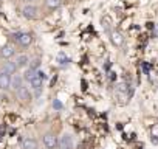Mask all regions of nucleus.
I'll return each instance as SVG.
<instances>
[{
  "instance_id": "nucleus-1",
  "label": "nucleus",
  "mask_w": 158,
  "mask_h": 149,
  "mask_svg": "<svg viewBox=\"0 0 158 149\" xmlns=\"http://www.w3.org/2000/svg\"><path fill=\"white\" fill-rule=\"evenodd\" d=\"M22 13H23V17H26L28 20H34V19H37V8L33 6V5L23 6Z\"/></svg>"
},
{
  "instance_id": "nucleus-2",
  "label": "nucleus",
  "mask_w": 158,
  "mask_h": 149,
  "mask_svg": "<svg viewBox=\"0 0 158 149\" xmlns=\"http://www.w3.org/2000/svg\"><path fill=\"white\" fill-rule=\"evenodd\" d=\"M17 42L20 45H23V47H28L33 42V36L30 33H19L17 34Z\"/></svg>"
},
{
  "instance_id": "nucleus-3",
  "label": "nucleus",
  "mask_w": 158,
  "mask_h": 149,
  "mask_svg": "<svg viewBox=\"0 0 158 149\" xmlns=\"http://www.w3.org/2000/svg\"><path fill=\"white\" fill-rule=\"evenodd\" d=\"M43 144L48 149H54L56 146H58V138H56L53 134H46L43 137Z\"/></svg>"
},
{
  "instance_id": "nucleus-4",
  "label": "nucleus",
  "mask_w": 158,
  "mask_h": 149,
  "mask_svg": "<svg viewBox=\"0 0 158 149\" xmlns=\"http://www.w3.org/2000/svg\"><path fill=\"white\" fill-rule=\"evenodd\" d=\"M9 82H11V74H8L5 71L0 73V89L2 90L9 89Z\"/></svg>"
},
{
  "instance_id": "nucleus-5",
  "label": "nucleus",
  "mask_w": 158,
  "mask_h": 149,
  "mask_svg": "<svg viewBox=\"0 0 158 149\" xmlns=\"http://www.w3.org/2000/svg\"><path fill=\"white\" fill-rule=\"evenodd\" d=\"M17 96H19V99H22V101H30L31 99V93H30V90H28L26 87H19L17 89Z\"/></svg>"
},
{
  "instance_id": "nucleus-6",
  "label": "nucleus",
  "mask_w": 158,
  "mask_h": 149,
  "mask_svg": "<svg viewBox=\"0 0 158 149\" xmlns=\"http://www.w3.org/2000/svg\"><path fill=\"white\" fill-rule=\"evenodd\" d=\"M59 144V147L61 149H71V144H73V141H71V137L70 135H62L61 137V141L58 143Z\"/></svg>"
},
{
  "instance_id": "nucleus-7",
  "label": "nucleus",
  "mask_w": 158,
  "mask_h": 149,
  "mask_svg": "<svg viewBox=\"0 0 158 149\" xmlns=\"http://www.w3.org/2000/svg\"><path fill=\"white\" fill-rule=\"evenodd\" d=\"M22 149H37V141L34 138H25L22 141Z\"/></svg>"
},
{
  "instance_id": "nucleus-8",
  "label": "nucleus",
  "mask_w": 158,
  "mask_h": 149,
  "mask_svg": "<svg viewBox=\"0 0 158 149\" xmlns=\"http://www.w3.org/2000/svg\"><path fill=\"white\" fill-rule=\"evenodd\" d=\"M2 71H5V73H8V74H14V73L17 71V65H16V62H5Z\"/></svg>"
},
{
  "instance_id": "nucleus-9",
  "label": "nucleus",
  "mask_w": 158,
  "mask_h": 149,
  "mask_svg": "<svg viewBox=\"0 0 158 149\" xmlns=\"http://www.w3.org/2000/svg\"><path fill=\"white\" fill-rule=\"evenodd\" d=\"M0 54H2L3 58L9 59L11 56H14V48H13L11 45H5V47H2V51H0Z\"/></svg>"
},
{
  "instance_id": "nucleus-10",
  "label": "nucleus",
  "mask_w": 158,
  "mask_h": 149,
  "mask_svg": "<svg viewBox=\"0 0 158 149\" xmlns=\"http://www.w3.org/2000/svg\"><path fill=\"white\" fill-rule=\"evenodd\" d=\"M9 87H13L14 90H17L19 87H22V76L14 74V76L11 78V82H9Z\"/></svg>"
},
{
  "instance_id": "nucleus-11",
  "label": "nucleus",
  "mask_w": 158,
  "mask_h": 149,
  "mask_svg": "<svg viewBox=\"0 0 158 149\" xmlns=\"http://www.w3.org/2000/svg\"><path fill=\"white\" fill-rule=\"evenodd\" d=\"M28 62H30V59H28V56H26V54H19V56H17V59H16L17 68H19V67H25Z\"/></svg>"
},
{
  "instance_id": "nucleus-12",
  "label": "nucleus",
  "mask_w": 158,
  "mask_h": 149,
  "mask_svg": "<svg viewBox=\"0 0 158 149\" xmlns=\"http://www.w3.org/2000/svg\"><path fill=\"white\" fill-rule=\"evenodd\" d=\"M42 82H43V79H40V78L36 74V76H34V78L30 81V86H31L34 90H40V87H42Z\"/></svg>"
},
{
  "instance_id": "nucleus-13",
  "label": "nucleus",
  "mask_w": 158,
  "mask_h": 149,
  "mask_svg": "<svg viewBox=\"0 0 158 149\" xmlns=\"http://www.w3.org/2000/svg\"><path fill=\"white\" fill-rule=\"evenodd\" d=\"M45 3L50 9H56V8L61 6V0H45Z\"/></svg>"
},
{
  "instance_id": "nucleus-14",
  "label": "nucleus",
  "mask_w": 158,
  "mask_h": 149,
  "mask_svg": "<svg viewBox=\"0 0 158 149\" xmlns=\"http://www.w3.org/2000/svg\"><path fill=\"white\" fill-rule=\"evenodd\" d=\"M37 74V70H33V68H28L26 71H25V74H23V78L26 79V81H31L34 76Z\"/></svg>"
},
{
  "instance_id": "nucleus-15",
  "label": "nucleus",
  "mask_w": 158,
  "mask_h": 149,
  "mask_svg": "<svg viewBox=\"0 0 158 149\" xmlns=\"http://www.w3.org/2000/svg\"><path fill=\"white\" fill-rule=\"evenodd\" d=\"M68 62H70V59H68V58H65V54H64V53H61V54H59V64L65 65V64H68Z\"/></svg>"
},
{
  "instance_id": "nucleus-16",
  "label": "nucleus",
  "mask_w": 158,
  "mask_h": 149,
  "mask_svg": "<svg viewBox=\"0 0 158 149\" xmlns=\"http://www.w3.org/2000/svg\"><path fill=\"white\" fill-rule=\"evenodd\" d=\"M39 65H40V61H39V59H33V61H31V67H30V68L37 70V68H39Z\"/></svg>"
},
{
  "instance_id": "nucleus-17",
  "label": "nucleus",
  "mask_w": 158,
  "mask_h": 149,
  "mask_svg": "<svg viewBox=\"0 0 158 149\" xmlns=\"http://www.w3.org/2000/svg\"><path fill=\"white\" fill-rule=\"evenodd\" d=\"M53 106H54V109L59 110V109H62V102H61L59 99H54V101H53Z\"/></svg>"
},
{
  "instance_id": "nucleus-18",
  "label": "nucleus",
  "mask_w": 158,
  "mask_h": 149,
  "mask_svg": "<svg viewBox=\"0 0 158 149\" xmlns=\"http://www.w3.org/2000/svg\"><path fill=\"white\" fill-rule=\"evenodd\" d=\"M113 37H115V39H113V42H115V44H118V45H119L121 42H123V41H121V36H119V34H113Z\"/></svg>"
},
{
  "instance_id": "nucleus-19",
  "label": "nucleus",
  "mask_w": 158,
  "mask_h": 149,
  "mask_svg": "<svg viewBox=\"0 0 158 149\" xmlns=\"http://www.w3.org/2000/svg\"><path fill=\"white\" fill-rule=\"evenodd\" d=\"M144 71H146V73L149 71V65H147V64H144Z\"/></svg>"
}]
</instances>
